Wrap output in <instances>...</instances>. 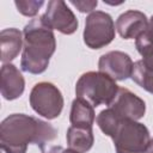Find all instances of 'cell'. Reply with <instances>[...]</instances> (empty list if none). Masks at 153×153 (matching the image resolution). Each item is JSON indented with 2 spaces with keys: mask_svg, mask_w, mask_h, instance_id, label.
Instances as JSON below:
<instances>
[{
  "mask_svg": "<svg viewBox=\"0 0 153 153\" xmlns=\"http://www.w3.org/2000/svg\"><path fill=\"white\" fill-rule=\"evenodd\" d=\"M56 135L51 124L25 114H12L0 124V145L5 153H26L30 143L43 149Z\"/></svg>",
  "mask_w": 153,
  "mask_h": 153,
  "instance_id": "obj_1",
  "label": "cell"
},
{
  "mask_svg": "<svg viewBox=\"0 0 153 153\" xmlns=\"http://www.w3.org/2000/svg\"><path fill=\"white\" fill-rule=\"evenodd\" d=\"M23 41L22 69L31 74L43 73L48 68L49 60L56 49V39L53 30L41 18H35L25 25Z\"/></svg>",
  "mask_w": 153,
  "mask_h": 153,
  "instance_id": "obj_2",
  "label": "cell"
},
{
  "mask_svg": "<svg viewBox=\"0 0 153 153\" xmlns=\"http://www.w3.org/2000/svg\"><path fill=\"white\" fill-rule=\"evenodd\" d=\"M118 86L116 81L103 72H86L75 84V94L90 103L93 108L98 105H110L115 99Z\"/></svg>",
  "mask_w": 153,
  "mask_h": 153,
  "instance_id": "obj_3",
  "label": "cell"
},
{
  "mask_svg": "<svg viewBox=\"0 0 153 153\" xmlns=\"http://www.w3.org/2000/svg\"><path fill=\"white\" fill-rule=\"evenodd\" d=\"M112 140L116 153H148L151 136L145 124L123 120Z\"/></svg>",
  "mask_w": 153,
  "mask_h": 153,
  "instance_id": "obj_4",
  "label": "cell"
},
{
  "mask_svg": "<svg viewBox=\"0 0 153 153\" xmlns=\"http://www.w3.org/2000/svg\"><path fill=\"white\" fill-rule=\"evenodd\" d=\"M29 100L32 110L48 120L57 118L63 109V97L61 91L57 86L48 81L37 82L30 92Z\"/></svg>",
  "mask_w": 153,
  "mask_h": 153,
  "instance_id": "obj_5",
  "label": "cell"
},
{
  "mask_svg": "<svg viewBox=\"0 0 153 153\" xmlns=\"http://www.w3.org/2000/svg\"><path fill=\"white\" fill-rule=\"evenodd\" d=\"M115 23L111 16L103 11H93L86 17L82 33L84 43L90 49H102L115 38Z\"/></svg>",
  "mask_w": 153,
  "mask_h": 153,
  "instance_id": "obj_6",
  "label": "cell"
},
{
  "mask_svg": "<svg viewBox=\"0 0 153 153\" xmlns=\"http://www.w3.org/2000/svg\"><path fill=\"white\" fill-rule=\"evenodd\" d=\"M42 22L51 30L63 35H72L78 29V19L62 0H51L48 2L45 12L39 17Z\"/></svg>",
  "mask_w": 153,
  "mask_h": 153,
  "instance_id": "obj_7",
  "label": "cell"
},
{
  "mask_svg": "<svg viewBox=\"0 0 153 153\" xmlns=\"http://www.w3.org/2000/svg\"><path fill=\"white\" fill-rule=\"evenodd\" d=\"M134 62L131 57L120 50L103 54L98 61V69L108 74L115 81H122L131 76Z\"/></svg>",
  "mask_w": 153,
  "mask_h": 153,
  "instance_id": "obj_8",
  "label": "cell"
},
{
  "mask_svg": "<svg viewBox=\"0 0 153 153\" xmlns=\"http://www.w3.org/2000/svg\"><path fill=\"white\" fill-rule=\"evenodd\" d=\"M121 118L139 121L145 116L146 103L126 87H120L112 103L109 105Z\"/></svg>",
  "mask_w": 153,
  "mask_h": 153,
  "instance_id": "obj_9",
  "label": "cell"
},
{
  "mask_svg": "<svg viewBox=\"0 0 153 153\" xmlns=\"http://www.w3.org/2000/svg\"><path fill=\"white\" fill-rule=\"evenodd\" d=\"M148 26V19L141 11L129 10L120 14L116 20V30L124 39H136Z\"/></svg>",
  "mask_w": 153,
  "mask_h": 153,
  "instance_id": "obj_10",
  "label": "cell"
},
{
  "mask_svg": "<svg viewBox=\"0 0 153 153\" xmlns=\"http://www.w3.org/2000/svg\"><path fill=\"white\" fill-rule=\"evenodd\" d=\"M25 88V80L19 69L12 63H4L0 69V91L6 100L19 98Z\"/></svg>",
  "mask_w": 153,
  "mask_h": 153,
  "instance_id": "obj_11",
  "label": "cell"
},
{
  "mask_svg": "<svg viewBox=\"0 0 153 153\" xmlns=\"http://www.w3.org/2000/svg\"><path fill=\"white\" fill-rule=\"evenodd\" d=\"M24 41L23 33L16 27L4 29L0 32V48H1V61L2 63H10L16 59L23 49Z\"/></svg>",
  "mask_w": 153,
  "mask_h": 153,
  "instance_id": "obj_12",
  "label": "cell"
},
{
  "mask_svg": "<svg viewBox=\"0 0 153 153\" xmlns=\"http://www.w3.org/2000/svg\"><path fill=\"white\" fill-rule=\"evenodd\" d=\"M66 140L68 148L78 151L80 153H86L92 148L94 142V136L92 128L71 126L67 129Z\"/></svg>",
  "mask_w": 153,
  "mask_h": 153,
  "instance_id": "obj_13",
  "label": "cell"
},
{
  "mask_svg": "<svg viewBox=\"0 0 153 153\" xmlns=\"http://www.w3.org/2000/svg\"><path fill=\"white\" fill-rule=\"evenodd\" d=\"M94 118H96L94 109L90 103L78 97L72 102V108L69 114V122L72 126L92 128Z\"/></svg>",
  "mask_w": 153,
  "mask_h": 153,
  "instance_id": "obj_14",
  "label": "cell"
},
{
  "mask_svg": "<svg viewBox=\"0 0 153 153\" xmlns=\"http://www.w3.org/2000/svg\"><path fill=\"white\" fill-rule=\"evenodd\" d=\"M130 78L145 91L153 94V55L136 61Z\"/></svg>",
  "mask_w": 153,
  "mask_h": 153,
  "instance_id": "obj_15",
  "label": "cell"
},
{
  "mask_svg": "<svg viewBox=\"0 0 153 153\" xmlns=\"http://www.w3.org/2000/svg\"><path fill=\"white\" fill-rule=\"evenodd\" d=\"M96 122L99 127V129L106 135L110 136L112 139V136L115 135V133L117 131L118 127L121 126V123L123 122V118H121L110 106L108 109L102 110L97 117H96Z\"/></svg>",
  "mask_w": 153,
  "mask_h": 153,
  "instance_id": "obj_16",
  "label": "cell"
},
{
  "mask_svg": "<svg viewBox=\"0 0 153 153\" xmlns=\"http://www.w3.org/2000/svg\"><path fill=\"white\" fill-rule=\"evenodd\" d=\"M135 47L142 59L153 55V31L148 29V26L135 39Z\"/></svg>",
  "mask_w": 153,
  "mask_h": 153,
  "instance_id": "obj_17",
  "label": "cell"
},
{
  "mask_svg": "<svg viewBox=\"0 0 153 153\" xmlns=\"http://www.w3.org/2000/svg\"><path fill=\"white\" fill-rule=\"evenodd\" d=\"M43 1H35V0H29V1H16L14 5L18 10V12H20L23 16L26 17H33L38 13L39 8L43 6Z\"/></svg>",
  "mask_w": 153,
  "mask_h": 153,
  "instance_id": "obj_18",
  "label": "cell"
},
{
  "mask_svg": "<svg viewBox=\"0 0 153 153\" xmlns=\"http://www.w3.org/2000/svg\"><path fill=\"white\" fill-rule=\"evenodd\" d=\"M71 4L73 6H75L78 8V11L85 13V12H93V10L97 7L98 1H71Z\"/></svg>",
  "mask_w": 153,
  "mask_h": 153,
  "instance_id": "obj_19",
  "label": "cell"
},
{
  "mask_svg": "<svg viewBox=\"0 0 153 153\" xmlns=\"http://www.w3.org/2000/svg\"><path fill=\"white\" fill-rule=\"evenodd\" d=\"M59 153H80V152L74 151V149H71V148H68V149H62V148H60V149H59Z\"/></svg>",
  "mask_w": 153,
  "mask_h": 153,
  "instance_id": "obj_20",
  "label": "cell"
},
{
  "mask_svg": "<svg viewBox=\"0 0 153 153\" xmlns=\"http://www.w3.org/2000/svg\"><path fill=\"white\" fill-rule=\"evenodd\" d=\"M148 153H153V137L149 141V147H148Z\"/></svg>",
  "mask_w": 153,
  "mask_h": 153,
  "instance_id": "obj_21",
  "label": "cell"
},
{
  "mask_svg": "<svg viewBox=\"0 0 153 153\" xmlns=\"http://www.w3.org/2000/svg\"><path fill=\"white\" fill-rule=\"evenodd\" d=\"M59 149H60V147H54V148H51L49 152H47V153H59Z\"/></svg>",
  "mask_w": 153,
  "mask_h": 153,
  "instance_id": "obj_22",
  "label": "cell"
}]
</instances>
